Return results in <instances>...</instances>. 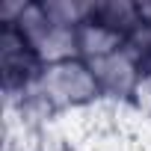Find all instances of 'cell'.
Instances as JSON below:
<instances>
[{
    "mask_svg": "<svg viewBox=\"0 0 151 151\" xmlns=\"http://www.w3.org/2000/svg\"><path fill=\"white\" fill-rule=\"evenodd\" d=\"M33 89L56 110V107H80V104H89L95 95H98V80L95 74L86 68V65H77V62H59V65H50L39 74V80L33 83Z\"/></svg>",
    "mask_w": 151,
    "mask_h": 151,
    "instance_id": "obj_1",
    "label": "cell"
},
{
    "mask_svg": "<svg viewBox=\"0 0 151 151\" xmlns=\"http://www.w3.org/2000/svg\"><path fill=\"white\" fill-rule=\"evenodd\" d=\"M89 71L95 74L98 86L110 95H124L136 86V62L124 50H116L101 59H89Z\"/></svg>",
    "mask_w": 151,
    "mask_h": 151,
    "instance_id": "obj_2",
    "label": "cell"
},
{
    "mask_svg": "<svg viewBox=\"0 0 151 151\" xmlns=\"http://www.w3.org/2000/svg\"><path fill=\"white\" fill-rule=\"evenodd\" d=\"M119 45H122V36L116 30L104 27V24H83L77 30V47L83 53H89L92 59H101V56H110V53L122 50Z\"/></svg>",
    "mask_w": 151,
    "mask_h": 151,
    "instance_id": "obj_3",
    "label": "cell"
}]
</instances>
